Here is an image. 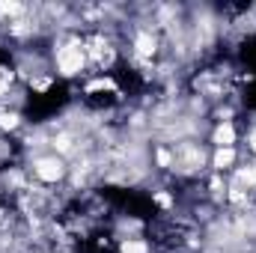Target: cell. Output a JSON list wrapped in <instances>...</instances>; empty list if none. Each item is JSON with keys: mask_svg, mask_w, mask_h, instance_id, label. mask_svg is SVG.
I'll return each instance as SVG.
<instances>
[{"mask_svg": "<svg viewBox=\"0 0 256 253\" xmlns=\"http://www.w3.org/2000/svg\"><path fill=\"white\" fill-rule=\"evenodd\" d=\"M51 72L60 80H78L90 72V57L84 48V33H60L51 42Z\"/></svg>", "mask_w": 256, "mask_h": 253, "instance_id": "1", "label": "cell"}, {"mask_svg": "<svg viewBox=\"0 0 256 253\" xmlns=\"http://www.w3.org/2000/svg\"><path fill=\"white\" fill-rule=\"evenodd\" d=\"M27 173L42 188H57V185H66V179H68V161L54 155L51 149L48 152H33L27 158Z\"/></svg>", "mask_w": 256, "mask_h": 253, "instance_id": "2", "label": "cell"}, {"mask_svg": "<svg viewBox=\"0 0 256 253\" xmlns=\"http://www.w3.org/2000/svg\"><path fill=\"white\" fill-rule=\"evenodd\" d=\"M242 149L238 146H230V149H212L208 155V173H220V176H230L238 164H242Z\"/></svg>", "mask_w": 256, "mask_h": 253, "instance_id": "3", "label": "cell"}, {"mask_svg": "<svg viewBox=\"0 0 256 253\" xmlns=\"http://www.w3.org/2000/svg\"><path fill=\"white\" fill-rule=\"evenodd\" d=\"M238 140H242V131L236 122H212V128H208L212 149H230V146H238Z\"/></svg>", "mask_w": 256, "mask_h": 253, "instance_id": "4", "label": "cell"}, {"mask_svg": "<svg viewBox=\"0 0 256 253\" xmlns=\"http://www.w3.org/2000/svg\"><path fill=\"white\" fill-rule=\"evenodd\" d=\"M226 182L230 185H236V188L242 190H250V194H256V158H242V164L226 176Z\"/></svg>", "mask_w": 256, "mask_h": 253, "instance_id": "5", "label": "cell"}, {"mask_svg": "<svg viewBox=\"0 0 256 253\" xmlns=\"http://www.w3.org/2000/svg\"><path fill=\"white\" fill-rule=\"evenodd\" d=\"M80 90H84V96H98V92H104V96H120V80H116L114 74H90Z\"/></svg>", "mask_w": 256, "mask_h": 253, "instance_id": "6", "label": "cell"}, {"mask_svg": "<svg viewBox=\"0 0 256 253\" xmlns=\"http://www.w3.org/2000/svg\"><path fill=\"white\" fill-rule=\"evenodd\" d=\"M27 126L18 104H0V134H15Z\"/></svg>", "mask_w": 256, "mask_h": 253, "instance_id": "7", "label": "cell"}, {"mask_svg": "<svg viewBox=\"0 0 256 253\" xmlns=\"http://www.w3.org/2000/svg\"><path fill=\"white\" fill-rule=\"evenodd\" d=\"M116 253H155L152 242L143 236H131V238H120L116 242Z\"/></svg>", "mask_w": 256, "mask_h": 253, "instance_id": "8", "label": "cell"}, {"mask_svg": "<svg viewBox=\"0 0 256 253\" xmlns=\"http://www.w3.org/2000/svg\"><path fill=\"white\" fill-rule=\"evenodd\" d=\"M152 202H155L164 214H173V212H176V190H167V188L152 190Z\"/></svg>", "mask_w": 256, "mask_h": 253, "instance_id": "9", "label": "cell"}, {"mask_svg": "<svg viewBox=\"0 0 256 253\" xmlns=\"http://www.w3.org/2000/svg\"><path fill=\"white\" fill-rule=\"evenodd\" d=\"M242 140H244V155L248 158H256V120L248 126V131L242 134Z\"/></svg>", "mask_w": 256, "mask_h": 253, "instance_id": "10", "label": "cell"}]
</instances>
